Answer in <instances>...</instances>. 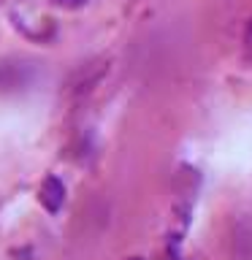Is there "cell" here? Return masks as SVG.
I'll return each instance as SVG.
<instances>
[{"mask_svg":"<svg viewBox=\"0 0 252 260\" xmlns=\"http://www.w3.org/2000/svg\"><path fill=\"white\" fill-rule=\"evenodd\" d=\"M84 3H89V0H54V6L60 8H81Z\"/></svg>","mask_w":252,"mask_h":260,"instance_id":"cell-2","label":"cell"},{"mask_svg":"<svg viewBox=\"0 0 252 260\" xmlns=\"http://www.w3.org/2000/svg\"><path fill=\"white\" fill-rule=\"evenodd\" d=\"M38 198H41V206H44L46 211H60L62 206V201H65V187L62 182L57 176H46L44 179V184H41V190H38Z\"/></svg>","mask_w":252,"mask_h":260,"instance_id":"cell-1","label":"cell"},{"mask_svg":"<svg viewBox=\"0 0 252 260\" xmlns=\"http://www.w3.org/2000/svg\"><path fill=\"white\" fill-rule=\"evenodd\" d=\"M244 44H247V49L252 52V19H249V24H247V32H244Z\"/></svg>","mask_w":252,"mask_h":260,"instance_id":"cell-3","label":"cell"},{"mask_svg":"<svg viewBox=\"0 0 252 260\" xmlns=\"http://www.w3.org/2000/svg\"><path fill=\"white\" fill-rule=\"evenodd\" d=\"M130 260H141V257H130Z\"/></svg>","mask_w":252,"mask_h":260,"instance_id":"cell-4","label":"cell"}]
</instances>
